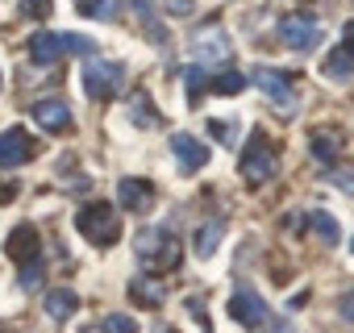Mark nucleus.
I'll return each mask as SVG.
<instances>
[{
  "instance_id": "4be33fe9",
  "label": "nucleus",
  "mask_w": 354,
  "mask_h": 333,
  "mask_svg": "<svg viewBox=\"0 0 354 333\" xmlns=\"http://www.w3.org/2000/svg\"><path fill=\"white\" fill-rule=\"evenodd\" d=\"M209 75H213V71H205V67H196V63L184 71V88H188V100H192V104L209 92Z\"/></svg>"
},
{
  "instance_id": "5701e85b",
  "label": "nucleus",
  "mask_w": 354,
  "mask_h": 333,
  "mask_svg": "<svg viewBox=\"0 0 354 333\" xmlns=\"http://www.w3.org/2000/svg\"><path fill=\"white\" fill-rule=\"evenodd\" d=\"M133 9H138V17L146 21L150 38H154V42H167V30H162V26H158V17H154V0H133Z\"/></svg>"
},
{
  "instance_id": "ddd939ff",
  "label": "nucleus",
  "mask_w": 354,
  "mask_h": 333,
  "mask_svg": "<svg viewBox=\"0 0 354 333\" xmlns=\"http://www.w3.org/2000/svg\"><path fill=\"white\" fill-rule=\"evenodd\" d=\"M34 154V142H30V133L26 129H5L0 133V166H5V171H13V166H21L26 158Z\"/></svg>"
},
{
  "instance_id": "4c0bfd02",
  "label": "nucleus",
  "mask_w": 354,
  "mask_h": 333,
  "mask_svg": "<svg viewBox=\"0 0 354 333\" xmlns=\"http://www.w3.org/2000/svg\"><path fill=\"white\" fill-rule=\"evenodd\" d=\"M350 250H354V242H350Z\"/></svg>"
},
{
  "instance_id": "f704fd0d",
  "label": "nucleus",
  "mask_w": 354,
  "mask_h": 333,
  "mask_svg": "<svg viewBox=\"0 0 354 333\" xmlns=\"http://www.w3.org/2000/svg\"><path fill=\"white\" fill-rule=\"evenodd\" d=\"M84 333H104V325H100V329H96V325H92V329H84Z\"/></svg>"
},
{
  "instance_id": "dca6fc26",
  "label": "nucleus",
  "mask_w": 354,
  "mask_h": 333,
  "mask_svg": "<svg viewBox=\"0 0 354 333\" xmlns=\"http://www.w3.org/2000/svg\"><path fill=\"white\" fill-rule=\"evenodd\" d=\"M321 75H325L329 84H350V79H354V55H350L346 46L329 50V59L321 63Z\"/></svg>"
},
{
  "instance_id": "9b49d317",
  "label": "nucleus",
  "mask_w": 354,
  "mask_h": 333,
  "mask_svg": "<svg viewBox=\"0 0 354 333\" xmlns=\"http://www.w3.org/2000/svg\"><path fill=\"white\" fill-rule=\"evenodd\" d=\"M117 200H121V209H129V213H150V204H154V184L125 175V180H117Z\"/></svg>"
},
{
  "instance_id": "c85d7f7f",
  "label": "nucleus",
  "mask_w": 354,
  "mask_h": 333,
  "mask_svg": "<svg viewBox=\"0 0 354 333\" xmlns=\"http://www.w3.org/2000/svg\"><path fill=\"white\" fill-rule=\"evenodd\" d=\"M17 283H21V292H38V287H42V263H38V258L26 263V271H21Z\"/></svg>"
},
{
  "instance_id": "39448f33",
  "label": "nucleus",
  "mask_w": 354,
  "mask_h": 333,
  "mask_svg": "<svg viewBox=\"0 0 354 333\" xmlns=\"http://www.w3.org/2000/svg\"><path fill=\"white\" fill-rule=\"evenodd\" d=\"M254 84L263 88V96L271 100V108H275L279 117H296V113H300L296 84H292L288 71H279V67H259V71H254Z\"/></svg>"
},
{
  "instance_id": "6e6552de",
  "label": "nucleus",
  "mask_w": 354,
  "mask_h": 333,
  "mask_svg": "<svg viewBox=\"0 0 354 333\" xmlns=\"http://www.w3.org/2000/svg\"><path fill=\"white\" fill-rule=\"evenodd\" d=\"M225 312H230V321H238V325H246V329H259L263 321H267V300L254 292V287H238L230 300H225Z\"/></svg>"
},
{
  "instance_id": "f8f14e48",
  "label": "nucleus",
  "mask_w": 354,
  "mask_h": 333,
  "mask_svg": "<svg viewBox=\"0 0 354 333\" xmlns=\"http://www.w3.org/2000/svg\"><path fill=\"white\" fill-rule=\"evenodd\" d=\"M5 254L13 258V263H34L38 254H42V238H38V229L34 225H17L9 238H5Z\"/></svg>"
},
{
  "instance_id": "f03ea898",
  "label": "nucleus",
  "mask_w": 354,
  "mask_h": 333,
  "mask_svg": "<svg viewBox=\"0 0 354 333\" xmlns=\"http://www.w3.org/2000/svg\"><path fill=\"white\" fill-rule=\"evenodd\" d=\"M75 229L92 246H113L121 238V217H117V209L109 200H96V204H88V209L75 213Z\"/></svg>"
},
{
  "instance_id": "20e7f679",
  "label": "nucleus",
  "mask_w": 354,
  "mask_h": 333,
  "mask_svg": "<svg viewBox=\"0 0 354 333\" xmlns=\"http://www.w3.org/2000/svg\"><path fill=\"white\" fill-rule=\"evenodd\" d=\"M234 59V42L221 26H205L201 34H192V63L205 71H221Z\"/></svg>"
},
{
  "instance_id": "6ab92c4d",
  "label": "nucleus",
  "mask_w": 354,
  "mask_h": 333,
  "mask_svg": "<svg viewBox=\"0 0 354 333\" xmlns=\"http://www.w3.org/2000/svg\"><path fill=\"white\" fill-rule=\"evenodd\" d=\"M196 258H213L217 254V246H221V221H205L201 229H196Z\"/></svg>"
},
{
  "instance_id": "2f4dec72",
  "label": "nucleus",
  "mask_w": 354,
  "mask_h": 333,
  "mask_svg": "<svg viewBox=\"0 0 354 333\" xmlns=\"http://www.w3.org/2000/svg\"><path fill=\"white\" fill-rule=\"evenodd\" d=\"M337 312H342V316H346V321L354 325V292H346V296L337 300Z\"/></svg>"
},
{
  "instance_id": "7ed1b4c3",
  "label": "nucleus",
  "mask_w": 354,
  "mask_h": 333,
  "mask_svg": "<svg viewBox=\"0 0 354 333\" xmlns=\"http://www.w3.org/2000/svg\"><path fill=\"white\" fill-rule=\"evenodd\" d=\"M275 166H279L275 142H267L263 133H254V137L246 142V150H242V180H246L250 188H259V184L275 180Z\"/></svg>"
},
{
  "instance_id": "bb28decb",
  "label": "nucleus",
  "mask_w": 354,
  "mask_h": 333,
  "mask_svg": "<svg viewBox=\"0 0 354 333\" xmlns=\"http://www.w3.org/2000/svg\"><path fill=\"white\" fill-rule=\"evenodd\" d=\"M209 133H213L221 146H238V121H234V117H230V121H217V117H213V121H209Z\"/></svg>"
},
{
  "instance_id": "a878e982",
  "label": "nucleus",
  "mask_w": 354,
  "mask_h": 333,
  "mask_svg": "<svg viewBox=\"0 0 354 333\" xmlns=\"http://www.w3.org/2000/svg\"><path fill=\"white\" fill-rule=\"evenodd\" d=\"M129 108H133V125H142V129H150V125H158V117L150 113V100H146V92H133V100H129Z\"/></svg>"
},
{
  "instance_id": "4468645a",
  "label": "nucleus",
  "mask_w": 354,
  "mask_h": 333,
  "mask_svg": "<svg viewBox=\"0 0 354 333\" xmlns=\"http://www.w3.org/2000/svg\"><path fill=\"white\" fill-rule=\"evenodd\" d=\"M63 55H67L63 34H34V38H30V59H34L38 67H55Z\"/></svg>"
},
{
  "instance_id": "e433bc0d",
  "label": "nucleus",
  "mask_w": 354,
  "mask_h": 333,
  "mask_svg": "<svg viewBox=\"0 0 354 333\" xmlns=\"http://www.w3.org/2000/svg\"><path fill=\"white\" fill-rule=\"evenodd\" d=\"M0 88H5V75H0Z\"/></svg>"
},
{
  "instance_id": "aec40b11",
  "label": "nucleus",
  "mask_w": 354,
  "mask_h": 333,
  "mask_svg": "<svg viewBox=\"0 0 354 333\" xmlns=\"http://www.w3.org/2000/svg\"><path fill=\"white\" fill-rule=\"evenodd\" d=\"M308 225L317 229V238H321L325 246H337V242H342V225H337L329 213H308Z\"/></svg>"
},
{
  "instance_id": "72a5a7b5",
  "label": "nucleus",
  "mask_w": 354,
  "mask_h": 333,
  "mask_svg": "<svg viewBox=\"0 0 354 333\" xmlns=\"http://www.w3.org/2000/svg\"><path fill=\"white\" fill-rule=\"evenodd\" d=\"M342 46L354 55V21H346V34H342Z\"/></svg>"
},
{
  "instance_id": "2eb2a0df",
  "label": "nucleus",
  "mask_w": 354,
  "mask_h": 333,
  "mask_svg": "<svg viewBox=\"0 0 354 333\" xmlns=\"http://www.w3.org/2000/svg\"><path fill=\"white\" fill-rule=\"evenodd\" d=\"M162 296H167V292H162V279H154L150 271L129 279V300H133V304H142V308H158Z\"/></svg>"
},
{
  "instance_id": "a211bd4d",
  "label": "nucleus",
  "mask_w": 354,
  "mask_h": 333,
  "mask_svg": "<svg viewBox=\"0 0 354 333\" xmlns=\"http://www.w3.org/2000/svg\"><path fill=\"white\" fill-rule=\"evenodd\" d=\"M75 13L80 17H96V21H117L121 0H75Z\"/></svg>"
},
{
  "instance_id": "b1692460",
  "label": "nucleus",
  "mask_w": 354,
  "mask_h": 333,
  "mask_svg": "<svg viewBox=\"0 0 354 333\" xmlns=\"http://www.w3.org/2000/svg\"><path fill=\"white\" fill-rule=\"evenodd\" d=\"M321 180H325L329 188H342V192H350V196H354V162H350V166H329Z\"/></svg>"
},
{
  "instance_id": "1a4fd4ad",
  "label": "nucleus",
  "mask_w": 354,
  "mask_h": 333,
  "mask_svg": "<svg viewBox=\"0 0 354 333\" xmlns=\"http://www.w3.org/2000/svg\"><path fill=\"white\" fill-rule=\"evenodd\" d=\"M171 150H175V158H180L184 175H196L201 166H209V146L196 142L192 133H171Z\"/></svg>"
},
{
  "instance_id": "393cba45",
  "label": "nucleus",
  "mask_w": 354,
  "mask_h": 333,
  "mask_svg": "<svg viewBox=\"0 0 354 333\" xmlns=\"http://www.w3.org/2000/svg\"><path fill=\"white\" fill-rule=\"evenodd\" d=\"M209 88H213V92H221V96H234V92H242V88H246V75H238V71H221L217 79H209Z\"/></svg>"
},
{
  "instance_id": "cd10ccee",
  "label": "nucleus",
  "mask_w": 354,
  "mask_h": 333,
  "mask_svg": "<svg viewBox=\"0 0 354 333\" xmlns=\"http://www.w3.org/2000/svg\"><path fill=\"white\" fill-rule=\"evenodd\" d=\"M21 13L34 17V21H46L55 13V0H21Z\"/></svg>"
},
{
  "instance_id": "473e14b6",
  "label": "nucleus",
  "mask_w": 354,
  "mask_h": 333,
  "mask_svg": "<svg viewBox=\"0 0 354 333\" xmlns=\"http://www.w3.org/2000/svg\"><path fill=\"white\" fill-rule=\"evenodd\" d=\"M162 5H167L175 17H188V13H192V0H162Z\"/></svg>"
},
{
  "instance_id": "f3484780",
  "label": "nucleus",
  "mask_w": 354,
  "mask_h": 333,
  "mask_svg": "<svg viewBox=\"0 0 354 333\" xmlns=\"http://www.w3.org/2000/svg\"><path fill=\"white\" fill-rule=\"evenodd\" d=\"M80 312V296L71 292V287H55L50 296H46V316L50 321H71Z\"/></svg>"
},
{
  "instance_id": "f257e3e1",
  "label": "nucleus",
  "mask_w": 354,
  "mask_h": 333,
  "mask_svg": "<svg viewBox=\"0 0 354 333\" xmlns=\"http://www.w3.org/2000/svg\"><path fill=\"white\" fill-rule=\"evenodd\" d=\"M133 254L146 271H175L180 267V238L162 225H150L133 238Z\"/></svg>"
},
{
  "instance_id": "412c9836",
  "label": "nucleus",
  "mask_w": 354,
  "mask_h": 333,
  "mask_svg": "<svg viewBox=\"0 0 354 333\" xmlns=\"http://www.w3.org/2000/svg\"><path fill=\"white\" fill-rule=\"evenodd\" d=\"M337 150H342V137H337V133H329V129H317V133H313V154H317L321 162H333Z\"/></svg>"
},
{
  "instance_id": "0eeeda50",
  "label": "nucleus",
  "mask_w": 354,
  "mask_h": 333,
  "mask_svg": "<svg viewBox=\"0 0 354 333\" xmlns=\"http://www.w3.org/2000/svg\"><path fill=\"white\" fill-rule=\"evenodd\" d=\"M279 42H283L288 50H296V55H308V50L321 46V21H317L313 13H292V17H283V21H279Z\"/></svg>"
},
{
  "instance_id": "7c9ffc66",
  "label": "nucleus",
  "mask_w": 354,
  "mask_h": 333,
  "mask_svg": "<svg viewBox=\"0 0 354 333\" xmlns=\"http://www.w3.org/2000/svg\"><path fill=\"white\" fill-rule=\"evenodd\" d=\"M63 46H67V55H96V42L80 38V34H63Z\"/></svg>"
},
{
  "instance_id": "9d476101",
  "label": "nucleus",
  "mask_w": 354,
  "mask_h": 333,
  "mask_svg": "<svg viewBox=\"0 0 354 333\" xmlns=\"http://www.w3.org/2000/svg\"><path fill=\"white\" fill-rule=\"evenodd\" d=\"M34 121L50 133H63V129H71V104L63 96H42V100H34Z\"/></svg>"
},
{
  "instance_id": "c9c22d12",
  "label": "nucleus",
  "mask_w": 354,
  "mask_h": 333,
  "mask_svg": "<svg viewBox=\"0 0 354 333\" xmlns=\"http://www.w3.org/2000/svg\"><path fill=\"white\" fill-rule=\"evenodd\" d=\"M158 333H180V329H158Z\"/></svg>"
},
{
  "instance_id": "c756f323",
  "label": "nucleus",
  "mask_w": 354,
  "mask_h": 333,
  "mask_svg": "<svg viewBox=\"0 0 354 333\" xmlns=\"http://www.w3.org/2000/svg\"><path fill=\"white\" fill-rule=\"evenodd\" d=\"M104 333H138V321L125 312H113V316H104Z\"/></svg>"
},
{
  "instance_id": "423d86ee",
  "label": "nucleus",
  "mask_w": 354,
  "mask_h": 333,
  "mask_svg": "<svg viewBox=\"0 0 354 333\" xmlns=\"http://www.w3.org/2000/svg\"><path fill=\"white\" fill-rule=\"evenodd\" d=\"M121 88H125V67L113 63V59L92 55L88 67H84V92H88L92 100H109V96H117Z\"/></svg>"
}]
</instances>
